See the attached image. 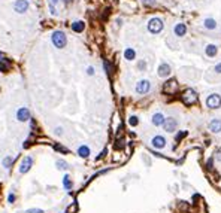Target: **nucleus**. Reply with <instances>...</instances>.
I'll list each match as a JSON object with an SVG mask.
<instances>
[{
	"instance_id": "1",
	"label": "nucleus",
	"mask_w": 221,
	"mask_h": 213,
	"mask_svg": "<svg viewBox=\"0 0 221 213\" xmlns=\"http://www.w3.org/2000/svg\"><path fill=\"white\" fill-rule=\"evenodd\" d=\"M51 42H52V45L55 46V48L63 49L64 46L67 45V37H66L64 32H61V30H55L54 33L51 34Z\"/></svg>"
},
{
	"instance_id": "2",
	"label": "nucleus",
	"mask_w": 221,
	"mask_h": 213,
	"mask_svg": "<svg viewBox=\"0 0 221 213\" xmlns=\"http://www.w3.org/2000/svg\"><path fill=\"white\" fill-rule=\"evenodd\" d=\"M163 27H164V24L160 18H151L148 21V32L152 34H158L163 30Z\"/></svg>"
},
{
	"instance_id": "3",
	"label": "nucleus",
	"mask_w": 221,
	"mask_h": 213,
	"mask_svg": "<svg viewBox=\"0 0 221 213\" xmlns=\"http://www.w3.org/2000/svg\"><path fill=\"white\" fill-rule=\"evenodd\" d=\"M12 8L17 13H25L30 8V3H29V0H15Z\"/></svg>"
},
{
	"instance_id": "4",
	"label": "nucleus",
	"mask_w": 221,
	"mask_h": 213,
	"mask_svg": "<svg viewBox=\"0 0 221 213\" xmlns=\"http://www.w3.org/2000/svg\"><path fill=\"white\" fill-rule=\"evenodd\" d=\"M182 101H184L185 104H194V103L197 101V94H196V91L191 90V88L185 90L184 91V94H182Z\"/></svg>"
},
{
	"instance_id": "5",
	"label": "nucleus",
	"mask_w": 221,
	"mask_h": 213,
	"mask_svg": "<svg viewBox=\"0 0 221 213\" xmlns=\"http://www.w3.org/2000/svg\"><path fill=\"white\" fill-rule=\"evenodd\" d=\"M206 106L209 109H218V107H221V95L211 94L209 97L206 99Z\"/></svg>"
},
{
	"instance_id": "6",
	"label": "nucleus",
	"mask_w": 221,
	"mask_h": 213,
	"mask_svg": "<svg viewBox=\"0 0 221 213\" xmlns=\"http://www.w3.org/2000/svg\"><path fill=\"white\" fill-rule=\"evenodd\" d=\"M150 90H151V82L147 80V79H142L136 84V92L138 94H147Z\"/></svg>"
},
{
	"instance_id": "7",
	"label": "nucleus",
	"mask_w": 221,
	"mask_h": 213,
	"mask_svg": "<svg viewBox=\"0 0 221 213\" xmlns=\"http://www.w3.org/2000/svg\"><path fill=\"white\" fill-rule=\"evenodd\" d=\"M163 127H164V131L167 133H173L178 127V121L175 118H164V122H163Z\"/></svg>"
},
{
	"instance_id": "8",
	"label": "nucleus",
	"mask_w": 221,
	"mask_h": 213,
	"mask_svg": "<svg viewBox=\"0 0 221 213\" xmlns=\"http://www.w3.org/2000/svg\"><path fill=\"white\" fill-rule=\"evenodd\" d=\"M33 166V158L32 157H24L21 161V166H20V173H27Z\"/></svg>"
},
{
	"instance_id": "9",
	"label": "nucleus",
	"mask_w": 221,
	"mask_h": 213,
	"mask_svg": "<svg viewBox=\"0 0 221 213\" xmlns=\"http://www.w3.org/2000/svg\"><path fill=\"white\" fill-rule=\"evenodd\" d=\"M17 119H18L20 122L29 121V119H30V110H29L27 107H20L18 112H17Z\"/></svg>"
},
{
	"instance_id": "10",
	"label": "nucleus",
	"mask_w": 221,
	"mask_h": 213,
	"mask_svg": "<svg viewBox=\"0 0 221 213\" xmlns=\"http://www.w3.org/2000/svg\"><path fill=\"white\" fill-rule=\"evenodd\" d=\"M151 145L155 149H163L164 146H166V139H164L163 136H155V137H152Z\"/></svg>"
},
{
	"instance_id": "11",
	"label": "nucleus",
	"mask_w": 221,
	"mask_h": 213,
	"mask_svg": "<svg viewBox=\"0 0 221 213\" xmlns=\"http://www.w3.org/2000/svg\"><path fill=\"white\" fill-rule=\"evenodd\" d=\"M170 66L167 64V63H162L160 66H158V76L160 78H167L169 75H170Z\"/></svg>"
},
{
	"instance_id": "12",
	"label": "nucleus",
	"mask_w": 221,
	"mask_h": 213,
	"mask_svg": "<svg viewBox=\"0 0 221 213\" xmlns=\"http://www.w3.org/2000/svg\"><path fill=\"white\" fill-rule=\"evenodd\" d=\"M173 33H175V36H178V37H182V36H185V33H187V25H185V24H182V23L176 24V25H175V28H173Z\"/></svg>"
},
{
	"instance_id": "13",
	"label": "nucleus",
	"mask_w": 221,
	"mask_h": 213,
	"mask_svg": "<svg viewBox=\"0 0 221 213\" xmlns=\"http://www.w3.org/2000/svg\"><path fill=\"white\" fill-rule=\"evenodd\" d=\"M11 69V60L9 58H0V72L2 73H8Z\"/></svg>"
},
{
	"instance_id": "14",
	"label": "nucleus",
	"mask_w": 221,
	"mask_h": 213,
	"mask_svg": "<svg viewBox=\"0 0 221 213\" xmlns=\"http://www.w3.org/2000/svg\"><path fill=\"white\" fill-rule=\"evenodd\" d=\"M209 130L212 133H221V119H212L209 122Z\"/></svg>"
},
{
	"instance_id": "15",
	"label": "nucleus",
	"mask_w": 221,
	"mask_h": 213,
	"mask_svg": "<svg viewBox=\"0 0 221 213\" xmlns=\"http://www.w3.org/2000/svg\"><path fill=\"white\" fill-rule=\"evenodd\" d=\"M84 30H85V23H84V21H75V23H72V32L82 33Z\"/></svg>"
},
{
	"instance_id": "16",
	"label": "nucleus",
	"mask_w": 221,
	"mask_h": 213,
	"mask_svg": "<svg viewBox=\"0 0 221 213\" xmlns=\"http://www.w3.org/2000/svg\"><path fill=\"white\" fill-rule=\"evenodd\" d=\"M163 122H164V116H163V113H154L152 115V124L155 125V127H158V125H163Z\"/></svg>"
},
{
	"instance_id": "17",
	"label": "nucleus",
	"mask_w": 221,
	"mask_h": 213,
	"mask_svg": "<svg viewBox=\"0 0 221 213\" xmlns=\"http://www.w3.org/2000/svg\"><path fill=\"white\" fill-rule=\"evenodd\" d=\"M78 155H79V157H82V158L90 157V148H88L87 145L79 146V148H78Z\"/></svg>"
},
{
	"instance_id": "18",
	"label": "nucleus",
	"mask_w": 221,
	"mask_h": 213,
	"mask_svg": "<svg viewBox=\"0 0 221 213\" xmlns=\"http://www.w3.org/2000/svg\"><path fill=\"white\" fill-rule=\"evenodd\" d=\"M175 88H176V80L175 79H170V80H167L164 84V91L166 92H173Z\"/></svg>"
},
{
	"instance_id": "19",
	"label": "nucleus",
	"mask_w": 221,
	"mask_h": 213,
	"mask_svg": "<svg viewBox=\"0 0 221 213\" xmlns=\"http://www.w3.org/2000/svg\"><path fill=\"white\" fill-rule=\"evenodd\" d=\"M217 52H218V49H217V46L215 45H208L205 48V54L208 57H215L217 55Z\"/></svg>"
},
{
	"instance_id": "20",
	"label": "nucleus",
	"mask_w": 221,
	"mask_h": 213,
	"mask_svg": "<svg viewBox=\"0 0 221 213\" xmlns=\"http://www.w3.org/2000/svg\"><path fill=\"white\" fill-rule=\"evenodd\" d=\"M135 57H136V52H135V49H133V48H127V49L124 51V58H126L127 61L135 60Z\"/></svg>"
},
{
	"instance_id": "21",
	"label": "nucleus",
	"mask_w": 221,
	"mask_h": 213,
	"mask_svg": "<svg viewBox=\"0 0 221 213\" xmlns=\"http://www.w3.org/2000/svg\"><path fill=\"white\" fill-rule=\"evenodd\" d=\"M205 27H206L208 30H214V28L217 27V21L212 20V18H206V20H205Z\"/></svg>"
},
{
	"instance_id": "22",
	"label": "nucleus",
	"mask_w": 221,
	"mask_h": 213,
	"mask_svg": "<svg viewBox=\"0 0 221 213\" xmlns=\"http://www.w3.org/2000/svg\"><path fill=\"white\" fill-rule=\"evenodd\" d=\"M55 166H57L58 170H67L69 168V164L66 161H63V159H58L57 163H55Z\"/></svg>"
},
{
	"instance_id": "23",
	"label": "nucleus",
	"mask_w": 221,
	"mask_h": 213,
	"mask_svg": "<svg viewBox=\"0 0 221 213\" xmlns=\"http://www.w3.org/2000/svg\"><path fill=\"white\" fill-rule=\"evenodd\" d=\"M63 185H64L66 189H70V188H72V180H70L69 176H64V177H63Z\"/></svg>"
},
{
	"instance_id": "24",
	"label": "nucleus",
	"mask_w": 221,
	"mask_h": 213,
	"mask_svg": "<svg viewBox=\"0 0 221 213\" xmlns=\"http://www.w3.org/2000/svg\"><path fill=\"white\" fill-rule=\"evenodd\" d=\"M12 163H13V158L12 157H6L5 159H3V166H5L6 168H9V166H11Z\"/></svg>"
},
{
	"instance_id": "25",
	"label": "nucleus",
	"mask_w": 221,
	"mask_h": 213,
	"mask_svg": "<svg viewBox=\"0 0 221 213\" xmlns=\"http://www.w3.org/2000/svg\"><path fill=\"white\" fill-rule=\"evenodd\" d=\"M103 67H105V70H106V73H108V75H111V73H112V67H111V64H109V61H108V60H105V61H103Z\"/></svg>"
},
{
	"instance_id": "26",
	"label": "nucleus",
	"mask_w": 221,
	"mask_h": 213,
	"mask_svg": "<svg viewBox=\"0 0 221 213\" xmlns=\"http://www.w3.org/2000/svg\"><path fill=\"white\" fill-rule=\"evenodd\" d=\"M128 124H130L131 127H136V125L139 124V119H138L136 116H130V118H128Z\"/></svg>"
},
{
	"instance_id": "27",
	"label": "nucleus",
	"mask_w": 221,
	"mask_h": 213,
	"mask_svg": "<svg viewBox=\"0 0 221 213\" xmlns=\"http://www.w3.org/2000/svg\"><path fill=\"white\" fill-rule=\"evenodd\" d=\"M48 8H49V12H51V15H57V9H55V6L52 5V3H48Z\"/></svg>"
},
{
	"instance_id": "28",
	"label": "nucleus",
	"mask_w": 221,
	"mask_h": 213,
	"mask_svg": "<svg viewBox=\"0 0 221 213\" xmlns=\"http://www.w3.org/2000/svg\"><path fill=\"white\" fill-rule=\"evenodd\" d=\"M54 149H55V151H58V152H63V154H67V149H66V148H63V146H58V145H55V146H54Z\"/></svg>"
},
{
	"instance_id": "29",
	"label": "nucleus",
	"mask_w": 221,
	"mask_h": 213,
	"mask_svg": "<svg viewBox=\"0 0 221 213\" xmlns=\"http://www.w3.org/2000/svg\"><path fill=\"white\" fill-rule=\"evenodd\" d=\"M24 213H45L42 209H29V210H25Z\"/></svg>"
},
{
	"instance_id": "30",
	"label": "nucleus",
	"mask_w": 221,
	"mask_h": 213,
	"mask_svg": "<svg viewBox=\"0 0 221 213\" xmlns=\"http://www.w3.org/2000/svg\"><path fill=\"white\" fill-rule=\"evenodd\" d=\"M142 3L147 6H152V5H155V0H142Z\"/></svg>"
},
{
	"instance_id": "31",
	"label": "nucleus",
	"mask_w": 221,
	"mask_h": 213,
	"mask_svg": "<svg viewBox=\"0 0 221 213\" xmlns=\"http://www.w3.org/2000/svg\"><path fill=\"white\" fill-rule=\"evenodd\" d=\"M87 75H90V76H93L94 75V67L93 66H88V67H87Z\"/></svg>"
},
{
	"instance_id": "32",
	"label": "nucleus",
	"mask_w": 221,
	"mask_h": 213,
	"mask_svg": "<svg viewBox=\"0 0 221 213\" xmlns=\"http://www.w3.org/2000/svg\"><path fill=\"white\" fill-rule=\"evenodd\" d=\"M184 136H187V131H182V133H179V134L176 136V140H178V142H179V140H181V139H182V137H184Z\"/></svg>"
},
{
	"instance_id": "33",
	"label": "nucleus",
	"mask_w": 221,
	"mask_h": 213,
	"mask_svg": "<svg viewBox=\"0 0 221 213\" xmlns=\"http://www.w3.org/2000/svg\"><path fill=\"white\" fill-rule=\"evenodd\" d=\"M55 134H58V136L63 134V128H61V127H57V128H55Z\"/></svg>"
},
{
	"instance_id": "34",
	"label": "nucleus",
	"mask_w": 221,
	"mask_h": 213,
	"mask_svg": "<svg viewBox=\"0 0 221 213\" xmlns=\"http://www.w3.org/2000/svg\"><path fill=\"white\" fill-rule=\"evenodd\" d=\"M8 201H9V203H13V201H15V195H13V194H9V197H8Z\"/></svg>"
},
{
	"instance_id": "35",
	"label": "nucleus",
	"mask_w": 221,
	"mask_h": 213,
	"mask_svg": "<svg viewBox=\"0 0 221 213\" xmlns=\"http://www.w3.org/2000/svg\"><path fill=\"white\" fill-rule=\"evenodd\" d=\"M217 159L221 163V148H218V151H217Z\"/></svg>"
},
{
	"instance_id": "36",
	"label": "nucleus",
	"mask_w": 221,
	"mask_h": 213,
	"mask_svg": "<svg viewBox=\"0 0 221 213\" xmlns=\"http://www.w3.org/2000/svg\"><path fill=\"white\" fill-rule=\"evenodd\" d=\"M145 67H147V64H145V61H140V63H139V69H140V70H142V69H145Z\"/></svg>"
},
{
	"instance_id": "37",
	"label": "nucleus",
	"mask_w": 221,
	"mask_h": 213,
	"mask_svg": "<svg viewBox=\"0 0 221 213\" xmlns=\"http://www.w3.org/2000/svg\"><path fill=\"white\" fill-rule=\"evenodd\" d=\"M215 72H217V73H221V63H220V64H217V67H215Z\"/></svg>"
},
{
	"instance_id": "38",
	"label": "nucleus",
	"mask_w": 221,
	"mask_h": 213,
	"mask_svg": "<svg viewBox=\"0 0 221 213\" xmlns=\"http://www.w3.org/2000/svg\"><path fill=\"white\" fill-rule=\"evenodd\" d=\"M58 2H60V0H49V3H52V5H54V6H55V5H57Z\"/></svg>"
},
{
	"instance_id": "39",
	"label": "nucleus",
	"mask_w": 221,
	"mask_h": 213,
	"mask_svg": "<svg viewBox=\"0 0 221 213\" xmlns=\"http://www.w3.org/2000/svg\"><path fill=\"white\" fill-rule=\"evenodd\" d=\"M61 2H63V3H64V5H69V3H72V2H73V0H61Z\"/></svg>"
},
{
	"instance_id": "40",
	"label": "nucleus",
	"mask_w": 221,
	"mask_h": 213,
	"mask_svg": "<svg viewBox=\"0 0 221 213\" xmlns=\"http://www.w3.org/2000/svg\"><path fill=\"white\" fill-rule=\"evenodd\" d=\"M208 167H212V159H209V161H208Z\"/></svg>"
},
{
	"instance_id": "41",
	"label": "nucleus",
	"mask_w": 221,
	"mask_h": 213,
	"mask_svg": "<svg viewBox=\"0 0 221 213\" xmlns=\"http://www.w3.org/2000/svg\"><path fill=\"white\" fill-rule=\"evenodd\" d=\"M0 58H3V52L2 51H0Z\"/></svg>"
}]
</instances>
